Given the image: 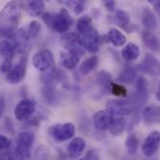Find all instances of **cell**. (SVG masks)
Wrapping results in <instances>:
<instances>
[{
    "mask_svg": "<svg viewBox=\"0 0 160 160\" xmlns=\"http://www.w3.org/2000/svg\"><path fill=\"white\" fill-rule=\"evenodd\" d=\"M22 19V8L16 1L7 3L0 10V37L10 36L17 30Z\"/></svg>",
    "mask_w": 160,
    "mask_h": 160,
    "instance_id": "obj_1",
    "label": "cell"
},
{
    "mask_svg": "<svg viewBox=\"0 0 160 160\" xmlns=\"http://www.w3.org/2000/svg\"><path fill=\"white\" fill-rule=\"evenodd\" d=\"M42 20L51 29L57 33H66L73 23V19L67 8H61L54 14L44 13L42 14Z\"/></svg>",
    "mask_w": 160,
    "mask_h": 160,
    "instance_id": "obj_2",
    "label": "cell"
},
{
    "mask_svg": "<svg viewBox=\"0 0 160 160\" xmlns=\"http://www.w3.org/2000/svg\"><path fill=\"white\" fill-rule=\"evenodd\" d=\"M34 141L35 136L30 132L23 131L17 135L14 141L12 153L15 160H29Z\"/></svg>",
    "mask_w": 160,
    "mask_h": 160,
    "instance_id": "obj_3",
    "label": "cell"
},
{
    "mask_svg": "<svg viewBox=\"0 0 160 160\" xmlns=\"http://www.w3.org/2000/svg\"><path fill=\"white\" fill-rule=\"evenodd\" d=\"M106 112L109 116L126 117L134 111V105L125 99H111L106 103Z\"/></svg>",
    "mask_w": 160,
    "mask_h": 160,
    "instance_id": "obj_4",
    "label": "cell"
},
{
    "mask_svg": "<svg viewBox=\"0 0 160 160\" xmlns=\"http://www.w3.org/2000/svg\"><path fill=\"white\" fill-rule=\"evenodd\" d=\"M9 39L15 49V52L21 53V54H27L31 49L30 44V38L26 33V31L22 28H20L13 32L10 35Z\"/></svg>",
    "mask_w": 160,
    "mask_h": 160,
    "instance_id": "obj_5",
    "label": "cell"
},
{
    "mask_svg": "<svg viewBox=\"0 0 160 160\" xmlns=\"http://www.w3.org/2000/svg\"><path fill=\"white\" fill-rule=\"evenodd\" d=\"M32 63L37 70L43 72L50 69L53 66L54 57L49 49H43L33 56Z\"/></svg>",
    "mask_w": 160,
    "mask_h": 160,
    "instance_id": "obj_6",
    "label": "cell"
},
{
    "mask_svg": "<svg viewBox=\"0 0 160 160\" xmlns=\"http://www.w3.org/2000/svg\"><path fill=\"white\" fill-rule=\"evenodd\" d=\"M101 40V37L95 29H92L91 31L79 36L81 46L92 53H96L99 51Z\"/></svg>",
    "mask_w": 160,
    "mask_h": 160,
    "instance_id": "obj_7",
    "label": "cell"
},
{
    "mask_svg": "<svg viewBox=\"0 0 160 160\" xmlns=\"http://www.w3.org/2000/svg\"><path fill=\"white\" fill-rule=\"evenodd\" d=\"M36 112V103L32 99H22L14 109V115L17 121L24 122L30 119Z\"/></svg>",
    "mask_w": 160,
    "mask_h": 160,
    "instance_id": "obj_8",
    "label": "cell"
},
{
    "mask_svg": "<svg viewBox=\"0 0 160 160\" xmlns=\"http://www.w3.org/2000/svg\"><path fill=\"white\" fill-rule=\"evenodd\" d=\"M76 128L74 124L68 122L64 124H57L51 128V134L58 142H65L72 139L75 135Z\"/></svg>",
    "mask_w": 160,
    "mask_h": 160,
    "instance_id": "obj_9",
    "label": "cell"
},
{
    "mask_svg": "<svg viewBox=\"0 0 160 160\" xmlns=\"http://www.w3.org/2000/svg\"><path fill=\"white\" fill-rule=\"evenodd\" d=\"M60 44L63 48H65L68 52L78 54L79 56H82L83 54L82 47L80 44L79 41V35L74 32H68L65 33L60 38Z\"/></svg>",
    "mask_w": 160,
    "mask_h": 160,
    "instance_id": "obj_10",
    "label": "cell"
},
{
    "mask_svg": "<svg viewBox=\"0 0 160 160\" xmlns=\"http://www.w3.org/2000/svg\"><path fill=\"white\" fill-rule=\"evenodd\" d=\"M27 69V58L22 57L17 65L12 67L10 70L7 73L6 80L10 84H18L20 83L25 77Z\"/></svg>",
    "mask_w": 160,
    "mask_h": 160,
    "instance_id": "obj_11",
    "label": "cell"
},
{
    "mask_svg": "<svg viewBox=\"0 0 160 160\" xmlns=\"http://www.w3.org/2000/svg\"><path fill=\"white\" fill-rule=\"evenodd\" d=\"M160 142V134L158 131L155 130L152 131L144 140L142 145V151L144 156L147 158L154 157L159 147Z\"/></svg>",
    "mask_w": 160,
    "mask_h": 160,
    "instance_id": "obj_12",
    "label": "cell"
},
{
    "mask_svg": "<svg viewBox=\"0 0 160 160\" xmlns=\"http://www.w3.org/2000/svg\"><path fill=\"white\" fill-rule=\"evenodd\" d=\"M86 146L85 141L82 138H74L67 146V153L69 158L77 159L82 154Z\"/></svg>",
    "mask_w": 160,
    "mask_h": 160,
    "instance_id": "obj_13",
    "label": "cell"
},
{
    "mask_svg": "<svg viewBox=\"0 0 160 160\" xmlns=\"http://www.w3.org/2000/svg\"><path fill=\"white\" fill-rule=\"evenodd\" d=\"M109 128L110 132L113 136H119L122 134L127 128V118L122 116H109Z\"/></svg>",
    "mask_w": 160,
    "mask_h": 160,
    "instance_id": "obj_14",
    "label": "cell"
},
{
    "mask_svg": "<svg viewBox=\"0 0 160 160\" xmlns=\"http://www.w3.org/2000/svg\"><path fill=\"white\" fill-rule=\"evenodd\" d=\"M142 70L149 74L158 75L159 72V62L158 58L151 53H147L142 64Z\"/></svg>",
    "mask_w": 160,
    "mask_h": 160,
    "instance_id": "obj_15",
    "label": "cell"
},
{
    "mask_svg": "<svg viewBox=\"0 0 160 160\" xmlns=\"http://www.w3.org/2000/svg\"><path fill=\"white\" fill-rule=\"evenodd\" d=\"M160 109L157 105L147 106L143 111V120L146 125L152 126L159 122Z\"/></svg>",
    "mask_w": 160,
    "mask_h": 160,
    "instance_id": "obj_16",
    "label": "cell"
},
{
    "mask_svg": "<svg viewBox=\"0 0 160 160\" xmlns=\"http://www.w3.org/2000/svg\"><path fill=\"white\" fill-rule=\"evenodd\" d=\"M109 115L105 110L97 112L93 116L94 127L99 131H106L109 128Z\"/></svg>",
    "mask_w": 160,
    "mask_h": 160,
    "instance_id": "obj_17",
    "label": "cell"
},
{
    "mask_svg": "<svg viewBox=\"0 0 160 160\" xmlns=\"http://www.w3.org/2000/svg\"><path fill=\"white\" fill-rule=\"evenodd\" d=\"M140 53H141L140 47L133 42L128 43L123 48V50L121 52L122 57L128 62H131V61L136 60L140 56Z\"/></svg>",
    "mask_w": 160,
    "mask_h": 160,
    "instance_id": "obj_18",
    "label": "cell"
},
{
    "mask_svg": "<svg viewBox=\"0 0 160 160\" xmlns=\"http://www.w3.org/2000/svg\"><path fill=\"white\" fill-rule=\"evenodd\" d=\"M142 24L145 26L146 30L153 31L158 27V19L153 10L149 8H145L142 13Z\"/></svg>",
    "mask_w": 160,
    "mask_h": 160,
    "instance_id": "obj_19",
    "label": "cell"
},
{
    "mask_svg": "<svg viewBox=\"0 0 160 160\" xmlns=\"http://www.w3.org/2000/svg\"><path fill=\"white\" fill-rule=\"evenodd\" d=\"M107 40L110 41L114 47H121L127 41L125 34L117 28H111L107 35Z\"/></svg>",
    "mask_w": 160,
    "mask_h": 160,
    "instance_id": "obj_20",
    "label": "cell"
},
{
    "mask_svg": "<svg viewBox=\"0 0 160 160\" xmlns=\"http://www.w3.org/2000/svg\"><path fill=\"white\" fill-rule=\"evenodd\" d=\"M142 40L143 43L146 45L147 48H149L151 51L158 52L159 51V40L156 34L153 33V31L145 30L142 32Z\"/></svg>",
    "mask_w": 160,
    "mask_h": 160,
    "instance_id": "obj_21",
    "label": "cell"
},
{
    "mask_svg": "<svg viewBox=\"0 0 160 160\" xmlns=\"http://www.w3.org/2000/svg\"><path fill=\"white\" fill-rule=\"evenodd\" d=\"M24 6L26 8V11L30 16L38 17L43 14V11L45 9V4L43 1L34 0V1H27L24 3Z\"/></svg>",
    "mask_w": 160,
    "mask_h": 160,
    "instance_id": "obj_22",
    "label": "cell"
},
{
    "mask_svg": "<svg viewBox=\"0 0 160 160\" xmlns=\"http://www.w3.org/2000/svg\"><path fill=\"white\" fill-rule=\"evenodd\" d=\"M98 62H99V59L97 55L89 56L82 63L80 67V72L83 76L88 75L89 73H91L93 70L97 68V67L98 66Z\"/></svg>",
    "mask_w": 160,
    "mask_h": 160,
    "instance_id": "obj_23",
    "label": "cell"
},
{
    "mask_svg": "<svg viewBox=\"0 0 160 160\" xmlns=\"http://www.w3.org/2000/svg\"><path fill=\"white\" fill-rule=\"evenodd\" d=\"M81 56L75 53L70 52H61V59L63 62V66L68 69H73L79 64Z\"/></svg>",
    "mask_w": 160,
    "mask_h": 160,
    "instance_id": "obj_24",
    "label": "cell"
},
{
    "mask_svg": "<svg viewBox=\"0 0 160 160\" xmlns=\"http://www.w3.org/2000/svg\"><path fill=\"white\" fill-rule=\"evenodd\" d=\"M15 53V49L12 42L8 39L0 40V56L4 59H12Z\"/></svg>",
    "mask_w": 160,
    "mask_h": 160,
    "instance_id": "obj_25",
    "label": "cell"
},
{
    "mask_svg": "<svg viewBox=\"0 0 160 160\" xmlns=\"http://www.w3.org/2000/svg\"><path fill=\"white\" fill-rule=\"evenodd\" d=\"M137 79V71L135 68L128 67L126 68L118 77V81L123 83H132Z\"/></svg>",
    "mask_w": 160,
    "mask_h": 160,
    "instance_id": "obj_26",
    "label": "cell"
},
{
    "mask_svg": "<svg viewBox=\"0 0 160 160\" xmlns=\"http://www.w3.org/2000/svg\"><path fill=\"white\" fill-rule=\"evenodd\" d=\"M93 28V21L92 18L88 15L81 17L77 22V30L82 34H85L91 31Z\"/></svg>",
    "mask_w": 160,
    "mask_h": 160,
    "instance_id": "obj_27",
    "label": "cell"
},
{
    "mask_svg": "<svg viewBox=\"0 0 160 160\" xmlns=\"http://www.w3.org/2000/svg\"><path fill=\"white\" fill-rule=\"evenodd\" d=\"M148 87L149 83L145 77L140 76L136 79V91L140 98H148Z\"/></svg>",
    "mask_w": 160,
    "mask_h": 160,
    "instance_id": "obj_28",
    "label": "cell"
},
{
    "mask_svg": "<svg viewBox=\"0 0 160 160\" xmlns=\"http://www.w3.org/2000/svg\"><path fill=\"white\" fill-rule=\"evenodd\" d=\"M139 143H140V142H139V139L136 134L132 133V134L128 135L125 142V145H126V148H127L128 154L135 155L138 151Z\"/></svg>",
    "mask_w": 160,
    "mask_h": 160,
    "instance_id": "obj_29",
    "label": "cell"
},
{
    "mask_svg": "<svg viewBox=\"0 0 160 160\" xmlns=\"http://www.w3.org/2000/svg\"><path fill=\"white\" fill-rule=\"evenodd\" d=\"M114 20L116 21V22L123 28H127V26L129 24L130 22V18L128 12H126L125 10L122 9H118L115 11L114 13Z\"/></svg>",
    "mask_w": 160,
    "mask_h": 160,
    "instance_id": "obj_30",
    "label": "cell"
},
{
    "mask_svg": "<svg viewBox=\"0 0 160 160\" xmlns=\"http://www.w3.org/2000/svg\"><path fill=\"white\" fill-rule=\"evenodd\" d=\"M41 29V23L38 21H32L29 25H28V29L26 31L29 38H36L39 33Z\"/></svg>",
    "mask_w": 160,
    "mask_h": 160,
    "instance_id": "obj_31",
    "label": "cell"
},
{
    "mask_svg": "<svg viewBox=\"0 0 160 160\" xmlns=\"http://www.w3.org/2000/svg\"><path fill=\"white\" fill-rule=\"evenodd\" d=\"M97 81L100 85L110 86L112 83V75L106 70H101L98 73Z\"/></svg>",
    "mask_w": 160,
    "mask_h": 160,
    "instance_id": "obj_32",
    "label": "cell"
},
{
    "mask_svg": "<svg viewBox=\"0 0 160 160\" xmlns=\"http://www.w3.org/2000/svg\"><path fill=\"white\" fill-rule=\"evenodd\" d=\"M110 90L112 91V94L116 96V97H126L128 94V90L127 88L119 83H111L110 85Z\"/></svg>",
    "mask_w": 160,
    "mask_h": 160,
    "instance_id": "obj_33",
    "label": "cell"
},
{
    "mask_svg": "<svg viewBox=\"0 0 160 160\" xmlns=\"http://www.w3.org/2000/svg\"><path fill=\"white\" fill-rule=\"evenodd\" d=\"M50 149L45 145H39L36 151V160H50Z\"/></svg>",
    "mask_w": 160,
    "mask_h": 160,
    "instance_id": "obj_34",
    "label": "cell"
},
{
    "mask_svg": "<svg viewBox=\"0 0 160 160\" xmlns=\"http://www.w3.org/2000/svg\"><path fill=\"white\" fill-rule=\"evenodd\" d=\"M11 146V141L6 136L0 135V152L6 151Z\"/></svg>",
    "mask_w": 160,
    "mask_h": 160,
    "instance_id": "obj_35",
    "label": "cell"
},
{
    "mask_svg": "<svg viewBox=\"0 0 160 160\" xmlns=\"http://www.w3.org/2000/svg\"><path fill=\"white\" fill-rule=\"evenodd\" d=\"M12 68V59H4L1 64V71L4 73H8Z\"/></svg>",
    "mask_w": 160,
    "mask_h": 160,
    "instance_id": "obj_36",
    "label": "cell"
},
{
    "mask_svg": "<svg viewBox=\"0 0 160 160\" xmlns=\"http://www.w3.org/2000/svg\"><path fill=\"white\" fill-rule=\"evenodd\" d=\"M80 160H100V158H99V155L96 151L90 150L86 153L84 158H81Z\"/></svg>",
    "mask_w": 160,
    "mask_h": 160,
    "instance_id": "obj_37",
    "label": "cell"
},
{
    "mask_svg": "<svg viewBox=\"0 0 160 160\" xmlns=\"http://www.w3.org/2000/svg\"><path fill=\"white\" fill-rule=\"evenodd\" d=\"M74 4V12L76 14H80L83 11L84 9V2L83 1H75L73 2Z\"/></svg>",
    "mask_w": 160,
    "mask_h": 160,
    "instance_id": "obj_38",
    "label": "cell"
},
{
    "mask_svg": "<svg viewBox=\"0 0 160 160\" xmlns=\"http://www.w3.org/2000/svg\"><path fill=\"white\" fill-rule=\"evenodd\" d=\"M0 160H15V158L11 153L6 150V151L0 152Z\"/></svg>",
    "mask_w": 160,
    "mask_h": 160,
    "instance_id": "obj_39",
    "label": "cell"
},
{
    "mask_svg": "<svg viewBox=\"0 0 160 160\" xmlns=\"http://www.w3.org/2000/svg\"><path fill=\"white\" fill-rule=\"evenodd\" d=\"M104 6L109 11H113L115 9V1L113 0H109V1H104Z\"/></svg>",
    "mask_w": 160,
    "mask_h": 160,
    "instance_id": "obj_40",
    "label": "cell"
},
{
    "mask_svg": "<svg viewBox=\"0 0 160 160\" xmlns=\"http://www.w3.org/2000/svg\"><path fill=\"white\" fill-rule=\"evenodd\" d=\"M4 110H5V99L4 98L0 97V117L4 112Z\"/></svg>",
    "mask_w": 160,
    "mask_h": 160,
    "instance_id": "obj_41",
    "label": "cell"
},
{
    "mask_svg": "<svg viewBox=\"0 0 160 160\" xmlns=\"http://www.w3.org/2000/svg\"><path fill=\"white\" fill-rule=\"evenodd\" d=\"M154 7H155V9H156V11H157V13L158 14V13H159L160 1H158V0H156V2L154 3Z\"/></svg>",
    "mask_w": 160,
    "mask_h": 160,
    "instance_id": "obj_42",
    "label": "cell"
}]
</instances>
